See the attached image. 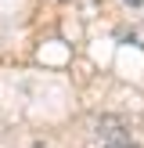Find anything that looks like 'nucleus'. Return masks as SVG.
Instances as JSON below:
<instances>
[{
	"label": "nucleus",
	"instance_id": "obj_1",
	"mask_svg": "<svg viewBox=\"0 0 144 148\" xmlns=\"http://www.w3.org/2000/svg\"><path fill=\"white\" fill-rule=\"evenodd\" d=\"M105 148H133V145H130V141H108Z\"/></svg>",
	"mask_w": 144,
	"mask_h": 148
},
{
	"label": "nucleus",
	"instance_id": "obj_2",
	"mask_svg": "<svg viewBox=\"0 0 144 148\" xmlns=\"http://www.w3.org/2000/svg\"><path fill=\"white\" fill-rule=\"evenodd\" d=\"M122 4H130V7H144V0H122Z\"/></svg>",
	"mask_w": 144,
	"mask_h": 148
}]
</instances>
